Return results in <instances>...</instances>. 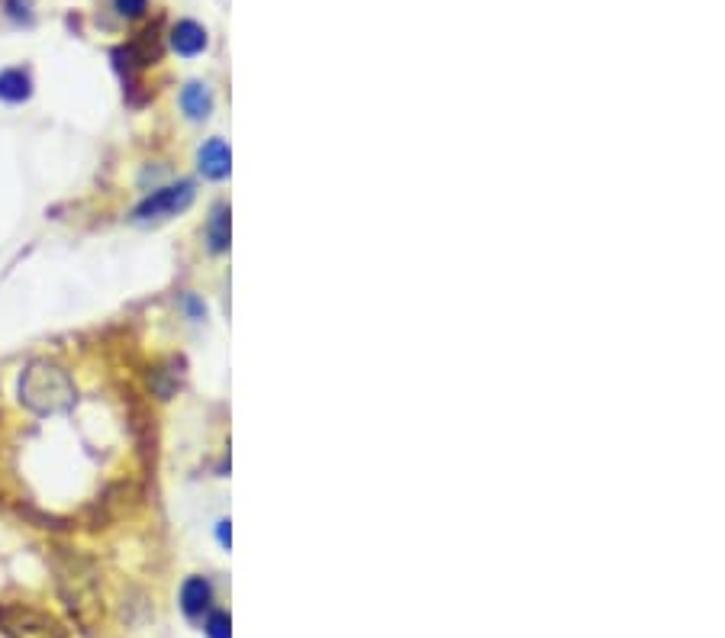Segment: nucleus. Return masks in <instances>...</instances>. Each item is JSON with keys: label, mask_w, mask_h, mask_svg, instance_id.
<instances>
[{"label": "nucleus", "mask_w": 725, "mask_h": 638, "mask_svg": "<svg viewBox=\"0 0 725 638\" xmlns=\"http://www.w3.org/2000/svg\"><path fill=\"white\" fill-rule=\"evenodd\" d=\"M75 397H78V390H75V381H71V374L58 365H49V361H33L20 377V400H23V406H29V410L39 416L71 410Z\"/></svg>", "instance_id": "nucleus-1"}, {"label": "nucleus", "mask_w": 725, "mask_h": 638, "mask_svg": "<svg viewBox=\"0 0 725 638\" xmlns=\"http://www.w3.org/2000/svg\"><path fill=\"white\" fill-rule=\"evenodd\" d=\"M194 197V187L191 184H174V187H165V191H155L152 197H145L136 210V220H162V216H174L178 210H184L187 203Z\"/></svg>", "instance_id": "nucleus-2"}, {"label": "nucleus", "mask_w": 725, "mask_h": 638, "mask_svg": "<svg viewBox=\"0 0 725 638\" xmlns=\"http://www.w3.org/2000/svg\"><path fill=\"white\" fill-rule=\"evenodd\" d=\"M213 606V587L207 577H187L181 587V609L184 616L200 619L203 613H210Z\"/></svg>", "instance_id": "nucleus-3"}, {"label": "nucleus", "mask_w": 725, "mask_h": 638, "mask_svg": "<svg viewBox=\"0 0 725 638\" xmlns=\"http://www.w3.org/2000/svg\"><path fill=\"white\" fill-rule=\"evenodd\" d=\"M200 171L213 181H220L229 174V149L223 139H210L200 149Z\"/></svg>", "instance_id": "nucleus-4"}, {"label": "nucleus", "mask_w": 725, "mask_h": 638, "mask_svg": "<svg viewBox=\"0 0 725 638\" xmlns=\"http://www.w3.org/2000/svg\"><path fill=\"white\" fill-rule=\"evenodd\" d=\"M171 46L174 52H181V55H197L207 49V33H203V26L191 23V20H184L171 29Z\"/></svg>", "instance_id": "nucleus-5"}, {"label": "nucleus", "mask_w": 725, "mask_h": 638, "mask_svg": "<svg viewBox=\"0 0 725 638\" xmlns=\"http://www.w3.org/2000/svg\"><path fill=\"white\" fill-rule=\"evenodd\" d=\"M29 94H33V81H29L26 71H20V68L0 71V100H7V104H23Z\"/></svg>", "instance_id": "nucleus-6"}, {"label": "nucleus", "mask_w": 725, "mask_h": 638, "mask_svg": "<svg viewBox=\"0 0 725 638\" xmlns=\"http://www.w3.org/2000/svg\"><path fill=\"white\" fill-rule=\"evenodd\" d=\"M181 107L187 116H194V120H203V116L210 113L213 100H210V91L203 84H187L184 94H181Z\"/></svg>", "instance_id": "nucleus-7"}, {"label": "nucleus", "mask_w": 725, "mask_h": 638, "mask_svg": "<svg viewBox=\"0 0 725 638\" xmlns=\"http://www.w3.org/2000/svg\"><path fill=\"white\" fill-rule=\"evenodd\" d=\"M207 232H210V245H213V249L223 252L226 245H229V210L226 207H216Z\"/></svg>", "instance_id": "nucleus-8"}, {"label": "nucleus", "mask_w": 725, "mask_h": 638, "mask_svg": "<svg viewBox=\"0 0 725 638\" xmlns=\"http://www.w3.org/2000/svg\"><path fill=\"white\" fill-rule=\"evenodd\" d=\"M203 632H207V638H232V632H229V613H226V609H210L207 622H203Z\"/></svg>", "instance_id": "nucleus-9"}, {"label": "nucleus", "mask_w": 725, "mask_h": 638, "mask_svg": "<svg viewBox=\"0 0 725 638\" xmlns=\"http://www.w3.org/2000/svg\"><path fill=\"white\" fill-rule=\"evenodd\" d=\"M113 4L129 20H136V17H142L145 10H149V0H113Z\"/></svg>", "instance_id": "nucleus-10"}]
</instances>
